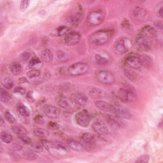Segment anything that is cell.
<instances>
[{
    "label": "cell",
    "instance_id": "cell-50",
    "mask_svg": "<svg viewBox=\"0 0 163 163\" xmlns=\"http://www.w3.org/2000/svg\"><path fill=\"white\" fill-rule=\"evenodd\" d=\"M42 144L43 145V146H44L45 147H46V148L47 149H49V148L50 147H51V143H50V142H48L47 140H42Z\"/></svg>",
    "mask_w": 163,
    "mask_h": 163
},
{
    "label": "cell",
    "instance_id": "cell-34",
    "mask_svg": "<svg viewBox=\"0 0 163 163\" xmlns=\"http://www.w3.org/2000/svg\"><path fill=\"white\" fill-rule=\"evenodd\" d=\"M58 59L61 62H67L70 60V55L63 51H58L57 52Z\"/></svg>",
    "mask_w": 163,
    "mask_h": 163
},
{
    "label": "cell",
    "instance_id": "cell-37",
    "mask_svg": "<svg viewBox=\"0 0 163 163\" xmlns=\"http://www.w3.org/2000/svg\"><path fill=\"white\" fill-rule=\"evenodd\" d=\"M31 149L36 153H42L43 151V146L40 143H34L31 145Z\"/></svg>",
    "mask_w": 163,
    "mask_h": 163
},
{
    "label": "cell",
    "instance_id": "cell-24",
    "mask_svg": "<svg viewBox=\"0 0 163 163\" xmlns=\"http://www.w3.org/2000/svg\"><path fill=\"white\" fill-rule=\"evenodd\" d=\"M42 59L46 62H50L53 60V54L49 49H45L41 54Z\"/></svg>",
    "mask_w": 163,
    "mask_h": 163
},
{
    "label": "cell",
    "instance_id": "cell-32",
    "mask_svg": "<svg viewBox=\"0 0 163 163\" xmlns=\"http://www.w3.org/2000/svg\"><path fill=\"white\" fill-rule=\"evenodd\" d=\"M0 99H1V101L2 102L8 103L11 99V95L5 89H1V91H0Z\"/></svg>",
    "mask_w": 163,
    "mask_h": 163
},
{
    "label": "cell",
    "instance_id": "cell-1",
    "mask_svg": "<svg viewBox=\"0 0 163 163\" xmlns=\"http://www.w3.org/2000/svg\"><path fill=\"white\" fill-rule=\"evenodd\" d=\"M113 34L112 30H99L91 34V41L96 45H102L110 40Z\"/></svg>",
    "mask_w": 163,
    "mask_h": 163
},
{
    "label": "cell",
    "instance_id": "cell-18",
    "mask_svg": "<svg viewBox=\"0 0 163 163\" xmlns=\"http://www.w3.org/2000/svg\"><path fill=\"white\" fill-rule=\"evenodd\" d=\"M133 15L136 20L138 21L143 22L146 19L147 11L142 7H137L133 10Z\"/></svg>",
    "mask_w": 163,
    "mask_h": 163
},
{
    "label": "cell",
    "instance_id": "cell-22",
    "mask_svg": "<svg viewBox=\"0 0 163 163\" xmlns=\"http://www.w3.org/2000/svg\"><path fill=\"white\" fill-rule=\"evenodd\" d=\"M70 30V29L69 28H68L67 26H62L58 27L56 29H55L52 33V34H53L54 36H63V35H65V34H67L68 33H69Z\"/></svg>",
    "mask_w": 163,
    "mask_h": 163
},
{
    "label": "cell",
    "instance_id": "cell-45",
    "mask_svg": "<svg viewBox=\"0 0 163 163\" xmlns=\"http://www.w3.org/2000/svg\"><path fill=\"white\" fill-rule=\"evenodd\" d=\"M29 3V1H26V0H24V1H22L21 3H20V9L22 11L25 10L28 7Z\"/></svg>",
    "mask_w": 163,
    "mask_h": 163
},
{
    "label": "cell",
    "instance_id": "cell-33",
    "mask_svg": "<svg viewBox=\"0 0 163 163\" xmlns=\"http://www.w3.org/2000/svg\"><path fill=\"white\" fill-rule=\"evenodd\" d=\"M94 59H95L96 63L98 64L99 65H101V66L106 65L108 63V62H109V61L107 58L103 57L99 54H96L94 56Z\"/></svg>",
    "mask_w": 163,
    "mask_h": 163
},
{
    "label": "cell",
    "instance_id": "cell-44",
    "mask_svg": "<svg viewBox=\"0 0 163 163\" xmlns=\"http://www.w3.org/2000/svg\"><path fill=\"white\" fill-rule=\"evenodd\" d=\"M149 161V156L148 155H143L140 157L136 161V162H140V163H146Z\"/></svg>",
    "mask_w": 163,
    "mask_h": 163
},
{
    "label": "cell",
    "instance_id": "cell-3",
    "mask_svg": "<svg viewBox=\"0 0 163 163\" xmlns=\"http://www.w3.org/2000/svg\"><path fill=\"white\" fill-rule=\"evenodd\" d=\"M89 66L87 63L79 62L70 65L68 69V73L71 76H80L87 73Z\"/></svg>",
    "mask_w": 163,
    "mask_h": 163
},
{
    "label": "cell",
    "instance_id": "cell-7",
    "mask_svg": "<svg viewBox=\"0 0 163 163\" xmlns=\"http://www.w3.org/2000/svg\"><path fill=\"white\" fill-rule=\"evenodd\" d=\"M125 64L134 69H139L142 66L140 56L134 53L129 54L125 59Z\"/></svg>",
    "mask_w": 163,
    "mask_h": 163
},
{
    "label": "cell",
    "instance_id": "cell-11",
    "mask_svg": "<svg viewBox=\"0 0 163 163\" xmlns=\"http://www.w3.org/2000/svg\"><path fill=\"white\" fill-rule=\"evenodd\" d=\"M106 121L111 127H114L115 128L122 129L126 128V124L125 123V122L122 119H120V117L116 116L111 115H107Z\"/></svg>",
    "mask_w": 163,
    "mask_h": 163
},
{
    "label": "cell",
    "instance_id": "cell-41",
    "mask_svg": "<svg viewBox=\"0 0 163 163\" xmlns=\"http://www.w3.org/2000/svg\"><path fill=\"white\" fill-rule=\"evenodd\" d=\"M3 86L7 89H10L11 88H12V87L14 86V82L9 79H6L3 82Z\"/></svg>",
    "mask_w": 163,
    "mask_h": 163
},
{
    "label": "cell",
    "instance_id": "cell-28",
    "mask_svg": "<svg viewBox=\"0 0 163 163\" xmlns=\"http://www.w3.org/2000/svg\"><path fill=\"white\" fill-rule=\"evenodd\" d=\"M17 110L19 114L23 117H28L29 115V111L26 106L22 103H18L17 105Z\"/></svg>",
    "mask_w": 163,
    "mask_h": 163
},
{
    "label": "cell",
    "instance_id": "cell-5",
    "mask_svg": "<svg viewBox=\"0 0 163 163\" xmlns=\"http://www.w3.org/2000/svg\"><path fill=\"white\" fill-rule=\"evenodd\" d=\"M104 19V12L101 10H96L90 12L87 17V22L91 26H97L103 22Z\"/></svg>",
    "mask_w": 163,
    "mask_h": 163
},
{
    "label": "cell",
    "instance_id": "cell-10",
    "mask_svg": "<svg viewBox=\"0 0 163 163\" xmlns=\"http://www.w3.org/2000/svg\"><path fill=\"white\" fill-rule=\"evenodd\" d=\"M91 126L93 131L99 135H106L109 133V130L106 125L102 120L99 119H97L94 121Z\"/></svg>",
    "mask_w": 163,
    "mask_h": 163
},
{
    "label": "cell",
    "instance_id": "cell-27",
    "mask_svg": "<svg viewBox=\"0 0 163 163\" xmlns=\"http://www.w3.org/2000/svg\"><path fill=\"white\" fill-rule=\"evenodd\" d=\"M11 131L17 135H26L28 131L20 125H15L11 127Z\"/></svg>",
    "mask_w": 163,
    "mask_h": 163
},
{
    "label": "cell",
    "instance_id": "cell-31",
    "mask_svg": "<svg viewBox=\"0 0 163 163\" xmlns=\"http://www.w3.org/2000/svg\"><path fill=\"white\" fill-rule=\"evenodd\" d=\"M58 105L62 108H67L70 107V103L67 98L64 96H60L57 99Z\"/></svg>",
    "mask_w": 163,
    "mask_h": 163
},
{
    "label": "cell",
    "instance_id": "cell-23",
    "mask_svg": "<svg viewBox=\"0 0 163 163\" xmlns=\"http://www.w3.org/2000/svg\"><path fill=\"white\" fill-rule=\"evenodd\" d=\"M10 69L11 72L15 75H19L22 70L21 65L19 63V62H17V61H14L13 62H11V65H10Z\"/></svg>",
    "mask_w": 163,
    "mask_h": 163
},
{
    "label": "cell",
    "instance_id": "cell-39",
    "mask_svg": "<svg viewBox=\"0 0 163 163\" xmlns=\"http://www.w3.org/2000/svg\"><path fill=\"white\" fill-rule=\"evenodd\" d=\"M40 75V71L38 70H31L27 73V76L30 79H33L39 77Z\"/></svg>",
    "mask_w": 163,
    "mask_h": 163
},
{
    "label": "cell",
    "instance_id": "cell-8",
    "mask_svg": "<svg viewBox=\"0 0 163 163\" xmlns=\"http://www.w3.org/2000/svg\"><path fill=\"white\" fill-rule=\"evenodd\" d=\"M136 43L141 51H148L151 49L152 43L151 40L147 38L140 34L137 36L136 39Z\"/></svg>",
    "mask_w": 163,
    "mask_h": 163
},
{
    "label": "cell",
    "instance_id": "cell-4",
    "mask_svg": "<svg viewBox=\"0 0 163 163\" xmlns=\"http://www.w3.org/2000/svg\"><path fill=\"white\" fill-rule=\"evenodd\" d=\"M97 80L102 84L111 85L115 82V77L111 71L107 70H100L96 73Z\"/></svg>",
    "mask_w": 163,
    "mask_h": 163
},
{
    "label": "cell",
    "instance_id": "cell-29",
    "mask_svg": "<svg viewBox=\"0 0 163 163\" xmlns=\"http://www.w3.org/2000/svg\"><path fill=\"white\" fill-rule=\"evenodd\" d=\"M52 147L55 150H57L59 152H62V153H66L67 152V148L66 146L61 142H55L52 144Z\"/></svg>",
    "mask_w": 163,
    "mask_h": 163
},
{
    "label": "cell",
    "instance_id": "cell-17",
    "mask_svg": "<svg viewBox=\"0 0 163 163\" xmlns=\"http://www.w3.org/2000/svg\"><path fill=\"white\" fill-rule=\"evenodd\" d=\"M44 114H45L46 116H47L49 118L55 119L59 117V114H60V111L56 106L48 105L45 108Z\"/></svg>",
    "mask_w": 163,
    "mask_h": 163
},
{
    "label": "cell",
    "instance_id": "cell-56",
    "mask_svg": "<svg viewBox=\"0 0 163 163\" xmlns=\"http://www.w3.org/2000/svg\"><path fill=\"white\" fill-rule=\"evenodd\" d=\"M3 124H4V120L3 119V117H1V125L2 126H3Z\"/></svg>",
    "mask_w": 163,
    "mask_h": 163
},
{
    "label": "cell",
    "instance_id": "cell-47",
    "mask_svg": "<svg viewBox=\"0 0 163 163\" xmlns=\"http://www.w3.org/2000/svg\"><path fill=\"white\" fill-rule=\"evenodd\" d=\"M14 93L19 94H24L26 93V90H25L23 87H17L16 88L14 89Z\"/></svg>",
    "mask_w": 163,
    "mask_h": 163
},
{
    "label": "cell",
    "instance_id": "cell-42",
    "mask_svg": "<svg viewBox=\"0 0 163 163\" xmlns=\"http://www.w3.org/2000/svg\"><path fill=\"white\" fill-rule=\"evenodd\" d=\"M19 138L20 140L23 143H26L27 145H29L31 143V140L26 135H19Z\"/></svg>",
    "mask_w": 163,
    "mask_h": 163
},
{
    "label": "cell",
    "instance_id": "cell-15",
    "mask_svg": "<svg viewBox=\"0 0 163 163\" xmlns=\"http://www.w3.org/2000/svg\"><path fill=\"white\" fill-rule=\"evenodd\" d=\"M71 101L79 106H85L88 102V98L83 93H76L71 96Z\"/></svg>",
    "mask_w": 163,
    "mask_h": 163
},
{
    "label": "cell",
    "instance_id": "cell-36",
    "mask_svg": "<svg viewBox=\"0 0 163 163\" xmlns=\"http://www.w3.org/2000/svg\"><path fill=\"white\" fill-rule=\"evenodd\" d=\"M35 136L40 138H45L48 136V132L43 129H36L33 131Z\"/></svg>",
    "mask_w": 163,
    "mask_h": 163
},
{
    "label": "cell",
    "instance_id": "cell-35",
    "mask_svg": "<svg viewBox=\"0 0 163 163\" xmlns=\"http://www.w3.org/2000/svg\"><path fill=\"white\" fill-rule=\"evenodd\" d=\"M124 75H126V77L130 80L131 81H135L136 80V78H137V76H136V73L129 70V69H125L124 70Z\"/></svg>",
    "mask_w": 163,
    "mask_h": 163
},
{
    "label": "cell",
    "instance_id": "cell-12",
    "mask_svg": "<svg viewBox=\"0 0 163 163\" xmlns=\"http://www.w3.org/2000/svg\"><path fill=\"white\" fill-rule=\"evenodd\" d=\"M81 39V35L78 32H70L68 33L64 39V42L66 45L72 46L77 44Z\"/></svg>",
    "mask_w": 163,
    "mask_h": 163
},
{
    "label": "cell",
    "instance_id": "cell-2",
    "mask_svg": "<svg viewBox=\"0 0 163 163\" xmlns=\"http://www.w3.org/2000/svg\"><path fill=\"white\" fill-rule=\"evenodd\" d=\"M136 96V91L132 86L129 84L124 85V87L120 89L117 92L118 98L124 103L132 101Z\"/></svg>",
    "mask_w": 163,
    "mask_h": 163
},
{
    "label": "cell",
    "instance_id": "cell-43",
    "mask_svg": "<svg viewBox=\"0 0 163 163\" xmlns=\"http://www.w3.org/2000/svg\"><path fill=\"white\" fill-rule=\"evenodd\" d=\"M31 57L30 53L28 52H25L24 53H22L20 56V59L23 61V62H26L27 61H28L29 59Z\"/></svg>",
    "mask_w": 163,
    "mask_h": 163
},
{
    "label": "cell",
    "instance_id": "cell-46",
    "mask_svg": "<svg viewBox=\"0 0 163 163\" xmlns=\"http://www.w3.org/2000/svg\"><path fill=\"white\" fill-rule=\"evenodd\" d=\"M40 63V61L38 58H33L29 61V66L31 67L34 66L35 65H37L38 64Z\"/></svg>",
    "mask_w": 163,
    "mask_h": 163
},
{
    "label": "cell",
    "instance_id": "cell-53",
    "mask_svg": "<svg viewBox=\"0 0 163 163\" xmlns=\"http://www.w3.org/2000/svg\"><path fill=\"white\" fill-rule=\"evenodd\" d=\"M28 80L25 77H22L19 79V84H24V83H28Z\"/></svg>",
    "mask_w": 163,
    "mask_h": 163
},
{
    "label": "cell",
    "instance_id": "cell-54",
    "mask_svg": "<svg viewBox=\"0 0 163 163\" xmlns=\"http://www.w3.org/2000/svg\"><path fill=\"white\" fill-rule=\"evenodd\" d=\"M32 94H33V93H32L31 91H29V92L28 93V95H27L28 97H28V99L29 100V101H33Z\"/></svg>",
    "mask_w": 163,
    "mask_h": 163
},
{
    "label": "cell",
    "instance_id": "cell-21",
    "mask_svg": "<svg viewBox=\"0 0 163 163\" xmlns=\"http://www.w3.org/2000/svg\"><path fill=\"white\" fill-rule=\"evenodd\" d=\"M95 105L100 110L105 111H111L113 110L112 105L108 103L105 101H96L95 102Z\"/></svg>",
    "mask_w": 163,
    "mask_h": 163
},
{
    "label": "cell",
    "instance_id": "cell-20",
    "mask_svg": "<svg viewBox=\"0 0 163 163\" xmlns=\"http://www.w3.org/2000/svg\"><path fill=\"white\" fill-rule=\"evenodd\" d=\"M66 143L70 148L75 150V151H79V152L82 151V150L84 149V147L81 143L73 139L67 140Z\"/></svg>",
    "mask_w": 163,
    "mask_h": 163
},
{
    "label": "cell",
    "instance_id": "cell-6",
    "mask_svg": "<svg viewBox=\"0 0 163 163\" xmlns=\"http://www.w3.org/2000/svg\"><path fill=\"white\" fill-rule=\"evenodd\" d=\"M91 117L89 112L86 110L80 111L75 115V120L77 124L81 127L86 128L88 126L91 122Z\"/></svg>",
    "mask_w": 163,
    "mask_h": 163
},
{
    "label": "cell",
    "instance_id": "cell-16",
    "mask_svg": "<svg viewBox=\"0 0 163 163\" xmlns=\"http://www.w3.org/2000/svg\"><path fill=\"white\" fill-rule=\"evenodd\" d=\"M140 34L145 38H147L148 39L152 40L153 38L156 36L157 32L153 27L150 26H145L142 29Z\"/></svg>",
    "mask_w": 163,
    "mask_h": 163
},
{
    "label": "cell",
    "instance_id": "cell-26",
    "mask_svg": "<svg viewBox=\"0 0 163 163\" xmlns=\"http://www.w3.org/2000/svg\"><path fill=\"white\" fill-rule=\"evenodd\" d=\"M140 58L142 61V66H143L144 67L147 68H149L152 66L153 61L149 56H146V55H142V56H140Z\"/></svg>",
    "mask_w": 163,
    "mask_h": 163
},
{
    "label": "cell",
    "instance_id": "cell-52",
    "mask_svg": "<svg viewBox=\"0 0 163 163\" xmlns=\"http://www.w3.org/2000/svg\"><path fill=\"white\" fill-rule=\"evenodd\" d=\"M49 126L52 128V129H56L58 127V125L54 122H51L49 123Z\"/></svg>",
    "mask_w": 163,
    "mask_h": 163
},
{
    "label": "cell",
    "instance_id": "cell-38",
    "mask_svg": "<svg viewBox=\"0 0 163 163\" xmlns=\"http://www.w3.org/2000/svg\"><path fill=\"white\" fill-rule=\"evenodd\" d=\"M4 117L5 120L10 124H13L15 122L16 119L14 116L9 111H5L4 113Z\"/></svg>",
    "mask_w": 163,
    "mask_h": 163
},
{
    "label": "cell",
    "instance_id": "cell-48",
    "mask_svg": "<svg viewBox=\"0 0 163 163\" xmlns=\"http://www.w3.org/2000/svg\"><path fill=\"white\" fill-rule=\"evenodd\" d=\"M34 121L36 124H43L44 122V119L43 118L42 116L41 115H37L36 117H35L34 118Z\"/></svg>",
    "mask_w": 163,
    "mask_h": 163
},
{
    "label": "cell",
    "instance_id": "cell-49",
    "mask_svg": "<svg viewBox=\"0 0 163 163\" xmlns=\"http://www.w3.org/2000/svg\"><path fill=\"white\" fill-rule=\"evenodd\" d=\"M11 148H12V149L14 150H20L22 149V146L20 144L18 143H14L12 144Z\"/></svg>",
    "mask_w": 163,
    "mask_h": 163
},
{
    "label": "cell",
    "instance_id": "cell-19",
    "mask_svg": "<svg viewBox=\"0 0 163 163\" xmlns=\"http://www.w3.org/2000/svg\"><path fill=\"white\" fill-rule=\"evenodd\" d=\"M84 12L82 11H78L77 14L73 15L70 20V23L72 27H77L80 24L84 19Z\"/></svg>",
    "mask_w": 163,
    "mask_h": 163
},
{
    "label": "cell",
    "instance_id": "cell-14",
    "mask_svg": "<svg viewBox=\"0 0 163 163\" xmlns=\"http://www.w3.org/2000/svg\"><path fill=\"white\" fill-rule=\"evenodd\" d=\"M115 51L119 54H124L126 53L129 50V46L127 45V40L124 38H121L115 43Z\"/></svg>",
    "mask_w": 163,
    "mask_h": 163
},
{
    "label": "cell",
    "instance_id": "cell-13",
    "mask_svg": "<svg viewBox=\"0 0 163 163\" xmlns=\"http://www.w3.org/2000/svg\"><path fill=\"white\" fill-rule=\"evenodd\" d=\"M113 110L112 112L115 113L119 117H122L126 119H130L132 117L131 112L126 108L119 105H112Z\"/></svg>",
    "mask_w": 163,
    "mask_h": 163
},
{
    "label": "cell",
    "instance_id": "cell-25",
    "mask_svg": "<svg viewBox=\"0 0 163 163\" xmlns=\"http://www.w3.org/2000/svg\"><path fill=\"white\" fill-rule=\"evenodd\" d=\"M0 138H1V140L3 142L9 144L11 143L12 140H13V137L12 135L7 131H3L1 133V135H0Z\"/></svg>",
    "mask_w": 163,
    "mask_h": 163
},
{
    "label": "cell",
    "instance_id": "cell-30",
    "mask_svg": "<svg viewBox=\"0 0 163 163\" xmlns=\"http://www.w3.org/2000/svg\"><path fill=\"white\" fill-rule=\"evenodd\" d=\"M23 155L25 157V159H26L29 161H33L35 160L37 158V155L36 152L31 149V150H25L23 153Z\"/></svg>",
    "mask_w": 163,
    "mask_h": 163
},
{
    "label": "cell",
    "instance_id": "cell-55",
    "mask_svg": "<svg viewBox=\"0 0 163 163\" xmlns=\"http://www.w3.org/2000/svg\"><path fill=\"white\" fill-rule=\"evenodd\" d=\"M156 25H157V26L158 28H159L161 29H162V22H161V21L158 22Z\"/></svg>",
    "mask_w": 163,
    "mask_h": 163
},
{
    "label": "cell",
    "instance_id": "cell-51",
    "mask_svg": "<svg viewBox=\"0 0 163 163\" xmlns=\"http://www.w3.org/2000/svg\"><path fill=\"white\" fill-rule=\"evenodd\" d=\"M162 3H161V6L160 7L158 8V10H157V14L159 15V17H163V8H162Z\"/></svg>",
    "mask_w": 163,
    "mask_h": 163
},
{
    "label": "cell",
    "instance_id": "cell-40",
    "mask_svg": "<svg viewBox=\"0 0 163 163\" xmlns=\"http://www.w3.org/2000/svg\"><path fill=\"white\" fill-rule=\"evenodd\" d=\"M89 94L91 97L94 98H99L101 97L102 96V91H101L97 89H93L90 91Z\"/></svg>",
    "mask_w": 163,
    "mask_h": 163
},
{
    "label": "cell",
    "instance_id": "cell-9",
    "mask_svg": "<svg viewBox=\"0 0 163 163\" xmlns=\"http://www.w3.org/2000/svg\"><path fill=\"white\" fill-rule=\"evenodd\" d=\"M80 140L82 144L83 145L84 148L87 150H92L95 147L96 138L94 135L90 133H84L81 137Z\"/></svg>",
    "mask_w": 163,
    "mask_h": 163
}]
</instances>
